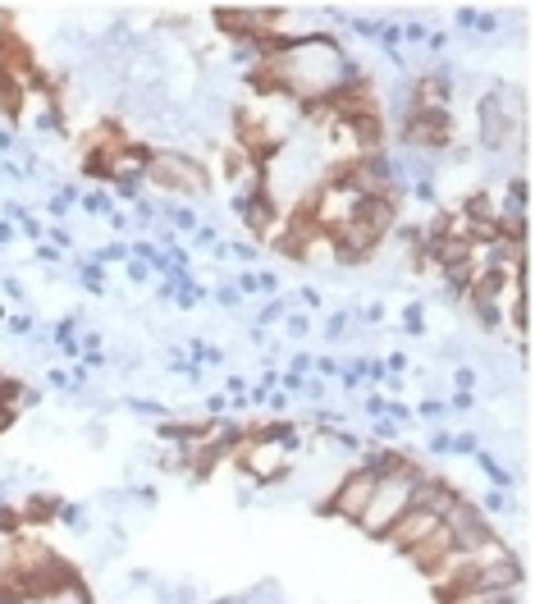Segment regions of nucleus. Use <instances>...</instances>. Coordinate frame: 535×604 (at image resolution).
<instances>
[{
    "mask_svg": "<svg viewBox=\"0 0 535 604\" xmlns=\"http://www.w3.org/2000/svg\"><path fill=\"white\" fill-rule=\"evenodd\" d=\"M270 78V92L284 101H329L339 87L362 83L366 69L357 55H348L329 33H288V46L275 60L261 64Z\"/></svg>",
    "mask_w": 535,
    "mask_h": 604,
    "instance_id": "1",
    "label": "nucleus"
},
{
    "mask_svg": "<svg viewBox=\"0 0 535 604\" xmlns=\"http://www.w3.org/2000/svg\"><path fill=\"white\" fill-rule=\"evenodd\" d=\"M476 138L490 156H527V96L522 87H490L476 101Z\"/></svg>",
    "mask_w": 535,
    "mask_h": 604,
    "instance_id": "2",
    "label": "nucleus"
},
{
    "mask_svg": "<svg viewBox=\"0 0 535 604\" xmlns=\"http://www.w3.org/2000/svg\"><path fill=\"white\" fill-rule=\"evenodd\" d=\"M430 472V467H421L416 458H407L398 472H389V476H380L375 481V494H371V504H366V513L357 518V531L362 535H371V540H384V531L394 527L398 518H403L407 509L416 504V485H421V476Z\"/></svg>",
    "mask_w": 535,
    "mask_h": 604,
    "instance_id": "3",
    "label": "nucleus"
},
{
    "mask_svg": "<svg viewBox=\"0 0 535 604\" xmlns=\"http://www.w3.org/2000/svg\"><path fill=\"white\" fill-rule=\"evenodd\" d=\"M147 183L160 188L165 197H183L188 207H197L211 188H216V174L201 156L179 151V147H155L151 165H147Z\"/></svg>",
    "mask_w": 535,
    "mask_h": 604,
    "instance_id": "4",
    "label": "nucleus"
},
{
    "mask_svg": "<svg viewBox=\"0 0 535 604\" xmlns=\"http://www.w3.org/2000/svg\"><path fill=\"white\" fill-rule=\"evenodd\" d=\"M444 531H449V545H453V554H476V550H485V545H494L499 540V531H494V522L481 513V504L471 499V494H458V499L444 509Z\"/></svg>",
    "mask_w": 535,
    "mask_h": 604,
    "instance_id": "5",
    "label": "nucleus"
},
{
    "mask_svg": "<svg viewBox=\"0 0 535 604\" xmlns=\"http://www.w3.org/2000/svg\"><path fill=\"white\" fill-rule=\"evenodd\" d=\"M233 467H238V472L247 476L257 490H270V485H279V481H288V476H293V458L284 453V444L257 440V435H247V444L233 453Z\"/></svg>",
    "mask_w": 535,
    "mask_h": 604,
    "instance_id": "6",
    "label": "nucleus"
},
{
    "mask_svg": "<svg viewBox=\"0 0 535 604\" xmlns=\"http://www.w3.org/2000/svg\"><path fill=\"white\" fill-rule=\"evenodd\" d=\"M375 481H380L375 472H366V467L353 463L334 485H329L325 499H320V513H325V518L348 522V527H357V518L366 513V504H371V494H375Z\"/></svg>",
    "mask_w": 535,
    "mask_h": 604,
    "instance_id": "7",
    "label": "nucleus"
},
{
    "mask_svg": "<svg viewBox=\"0 0 535 604\" xmlns=\"http://www.w3.org/2000/svg\"><path fill=\"white\" fill-rule=\"evenodd\" d=\"M229 211L242 220V229L257 233V238L275 233L279 220H284V211H279V202L266 192V183H261V188H252V192H233V197H229Z\"/></svg>",
    "mask_w": 535,
    "mask_h": 604,
    "instance_id": "8",
    "label": "nucleus"
},
{
    "mask_svg": "<svg viewBox=\"0 0 535 604\" xmlns=\"http://www.w3.org/2000/svg\"><path fill=\"white\" fill-rule=\"evenodd\" d=\"M435 527H440V513H435L430 504H412V509H407L403 518L384 531V545L394 554H407V550H416V545H421Z\"/></svg>",
    "mask_w": 535,
    "mask_h": 604,
    "instance_id": "9",
    "label": "nucleus"
},
{
    "mask_svg": "<svg viewBox=\"0 0 535 604\" xmlns=\"http://www.w3.org/2000/svg\"><path fill=\"white\" fill-rule=\"evenodd\" d=\"M60 494H51V490H37V494H28L23 504H18V513H23V531L28 527H55V518H60Z\"/></svg>",
    "mask_w": 535,
    "mask_h": 604,
    "instance_id": "10",
    "label": "nucleus"
},
{
    "mask_svg": "<svg viewBox=\"0 0 535 604\" xmlns=\"http://www.w3.org/2000/svg\"><path fill=\"white\" fill-rule=\"evenodd\" d=\"M440 604H527L522 591H481V586H462L440 596Z\"/></svg>",
    "mask_w": 535,
    "mask_h": 604,
    "instance_id": "11",
    "label": "nucleus"
},
{
    "mask_svg": "<svg viewBox=\"0 0 535 604\" xmlns=\"http://www.w3.org/2000/svg\"><path fill=\"white\" fill-rule=\"evenodd\" d=\"M155 211H160L165 229L179 233V238H183V233H197L201 225H206V220L197 216V207H188V202H179V207H174V202H165V207H155Z\"/></svg>",
    "mask_w": 535,
    "mask_h": 604,
    "instance_id": "12",
    "label": "nucleus"
},
{
    "mask_svg": "<svg viewBox=\"0 0 535 604\" xmlns=\"http://www.w3.org/2000/svg\"><path fill=\"white\" fill-rule=\"evenodd\" d=\"M471 463H476V467L485 472V481H490L494 490H512V485H517V476L508 472V463H499V458H494L490 449H481V453L471 458Z\"/></svg>",
    "mask_w": 535,
    "mask_h": 604,
    "instance_id": "13",
    "label": "nucleus"
},
{
    "mask_svg": "<svg viewBox=\"0 0 535 604\" xmlns=\"http://www.w3.org/2000/svg\"><path fill=\"white\" fill-rule=\"evenodd\" d=\"M69 211H78V183H55L51 197H46V216H51V220H64Z\"/></svg>",
    "mask_w": 535,
    "mask_h": 604,
    "instance_id": "14",
    "label": "nucleus"
},
{
    "mask_svg": "<svg viewBox=\"0 0 535 604\" xmlns=\"http://www.w3.org/2000/svg\"><path fill=\"white\" fill-rule=\"evenodd\" d=\"M78 211H83V216H92V220H105V216L114 211L110 188H87V192H78Z\"/></svg>",
    "mask_w": 535,
    "mask_h": 604,
    "instance_id": "15",
    "label": "nucleus"
},
{
    "mask_svg": "<svg viewBox=\"0 0 535 604\" xmlns=\"http://www.w3.org/2000/svg\"><path fill=\"white\" fill-rule=\"evenodd\" d=\"M466 311H471V320L485 330V335H499L503 330V307L499 302H462Z\"/></svg>",
    "mask_w": 535,
    "mask_h": 604,
    "instance_id": "16",
    "label": "nucleus"
},
{
    "mask_svg": "<svg viewBox=\"0 0 535 604\" xmlns=\"http://www.w3.org/2000/svg\"><path fill=\"white\" fill-rule=\"evenodd\" d=\"M78 289H83V294H92V298H105V266H96L92 257L87 261H78Z\"/></svg>",
    "mask_w": 535,
    "mask_h": 604,
    "instance_id": "17",
    "label": "nucleus"
},
{
    "mask_svg": "<svg viewBox=\"0 0 535 604\" xmlns=\"http://www.w3.org/2000/svg\"><path fill=\"white\" fill-rule=\"evenodd\" d=\"M183 353H188L192 366H220V362H225V348H216L211 339H188Z\"/></svg>",
    "mask_w": 535,
    "mask_h": 604,
    "instance_id": "18",
    "label": "nucleus"
},
{
    "mask_svg": "<svg viewBox=\"0 0 535 604\" xmlns=\"http://www.w3.org/2000/svg\"><path fill=\"white\" fill-rule=\"evenodd\" d=\"M348 335H353V311H329V316L320 320V339H325V344H343Z\"/></svg>",
    "mask_w": 535,
    "mask_h": 604,
    "instance_id": "19",
    "label": "nucleus"
},
{
    "mask_svg": "<svg viewBox=\"0 0 535 604\" xmlns=\"http://www.w3.org/2000/svg\"><path fill=\"white\" fill-rule=\"evenodd\" d=\"M129 257H133V252H129V238H110V243H101V248L92 252V261H96V266H105V270H110V266H124Z\"/></svg>",
    "mask_w": 535,
    "mask_h": 604,
    "instance_id": "20",
    "label": "nucleus"
},
{
    "mask_svg": "<svg viewBox=\"0 0 535 604\" xmlns=\"http://www.w3.org/2000/svg\"><path fill=\"white\" fill-rule=\"evenodd\" d=\"M288 311H293V298L288 294H279V298H270L266 307L257 311V320H252V325H261V330H270V325H279V320L288 316Z\"/></svg>",
    "mask_w": 535,
    "mask_h": 604,
    "instance_id": "21",
    "label": "nucleus"
},
{
    "mask_svg": "<svg viewBox=\"0 0 535 604\" xmlns=\"http://www.w3.org/2000/svg\"><path fill=\"white\" fill-rule=\"evenodd\" d=\"M476 504H481V513H485L490 522L499 518V513H512V509H517V499H512V490H494V485L485 490V499H476Z\"/></svg>",
    "mask_w": 535,
    "mask_h": 604,
    "instance_id": "22",
    "label": "nucleus"
},
{
    "mask_svg": "<svg viewBox=\"0 0 535 604\" xmlns=\"http://www.w3.org/2000/svg\"><path fill=\"white\" fill-rule=\"evenodd\" d=\"M225 252H229L233 261H238L242 270H252V266L261 261V248H257V243H247V238H233V243H225Z\"/></svg>",
    "mask_w": 535,
    "mask_h": 604,
    "instance_id": "23",
    "label": "nucleus"
},
{
    "mask_svg": "<svg viewBox=\"0 0 535 604\" xmlns=\"http://www.w3.org/2000/svg\"><path fill=\"white\" fill-rule=\"evenodd\" d=\"M425 302H407L403 307V335H412V339H421L425 335Z\"/></svg>",
    "mask_w": 535,
    "mask_h": 604,
    "instance_id": "24",
    "label": "nucleus"
},
{
    "mask_svg": "<svg viewBox=\"0 0 535 604\" xmlns=\"http://www.w3.org/2000/svg\"><path fill=\"white\" fill-rule=\"evenodd\" d=\"M279 330H284V335H288V339H307V335H311V330H316V320H311V316H307V311H288V316H284V320H279Z\"/></svg>",
    "mask_w": 535,
    "mask_h": 604,
    "instance_id": "25",
    "label": "nucleus"
},
{
    "mask_svg": "<svg viewBox=\"0 0 535 604\" xmlns=\"http://www.w3.org/2000/svg\"><path fill=\"white\" fill-rule=\"evenodd\" d=\"M18 531H23V513H18V504H0V540H14Z\"/></svg>",
    "mask_w": 535,
    "mask_h": 604,
    "instance_id": "26",
    "label": "nucleus"
},
{
    "mask_svg": "<svg viewBox=\"0 0 535 604\" xmlns=\"http://www.w3.org/2000/svg\"><path fill=\"white\" fill-rule=\"evenodd\" d=\"M412 417H421V422H430V426H440L444 417H449V403L444 398H421V403L412 407Z\"/></svg>",
    "mask_w": 535,
    "mask_h": 604,
    "instance_id": "27",
    "label": "nucleus"
},
{
    "mask_svg": "<svg viewBox=\"0 0 535 604\" xmlns=\"http://www.w3.org/2000/svg\"><path fill=\"white\" fill-rule=\"evenodd\" d=\"M449 453L453 458H476V453H481V435H476V431H458V435H453V444H449Z\"/></svg>",
    "mask_w": 535,
    "mask_h": 604,
    "instance_id": "28",
    "label": "nucleus"
},
{
    "mask_svg": "<svg viewBox=\"0 0 535 604\" xmlns=\"http://www.w3.org/2000/svg\"><path fill=\"white\" fill-rule=\"evenodd\" d=\"M129 220H133V229H151V225H160V211H155V202H133V211H129Z\"/></svg>",
    "mask_w": 535,
    "mask_h": 604,
    "instance_id": "29",
    "label": "nucleus"
},
{
    "mask_svg": "<svg viewBox=\"0 0 535 604\" xmlns=\"http://www.w3.org/2000/svg\"><path fill=\"white\" fill-rule=\"evenodd\" d=\"M124 407H129V412H138V417H155V422H165V417H170V407L155 403V398H124Z\"/></svg>",
    "mask_w": 535,
    "mask_h": 604,
    "instance_id": "30",
    "label": "nucleus"
},
{
    "mask_svg": "<svg viewBox=\"0 0 535 604\" xmlns=\"http://www.w3.org/2000/svg\"><path fill=\"white\" fill-rule=\"evenodd\" d=\"M398 435H403V426H394L389 417H375L371 422V444H394Z\"/></svg>",
    "mask_w": 535,
    "mask_h": 604,
    "instance_id": "31",
    "label": "nucleus"
},
{
    "mask_svg": "<svg viewBox=\"0 0 535 604\" xmlns=\"http://www.w3.org/2000/svg\"><path fill=\"white\" fill-rule=\"evenodd\" d=\"M449 444H453V431L435 426V431H430V440H425V453H430V458H449Z\"/></svg>",
    "mask_w": 535,
    "mask_h": 604,
    "instance_id": "32",
    "label": "nucleus"
},
{
    "mask_svg": "<svg viewBox=\"0 0 535 604\" xmlns=\"http://www.w3.org/2000/svg\"><path fill=\"white\" fill-rule=\"evenodd\" d=\"M302 398H307V403H316V407H325V398H329V385H325L320 376H307V380H302Z\"/></svg>",
    "mask_w": 535,
    "mask_h": 604,
    "instance_id": "33",
    "label": "nucleus"
},
{
    "mask_svg": "<svg viewBox=\"0 0 535 604\" xmlns=\"http://www.w3.org/2000/svg\"><path fill=\"white\" fill-rule=\"evenodd\" d=\"M211 302H220L225 311H238L242 307V298H238V289H233V284H211Z\"/></svg>",
    "mask_w": 535,
    "mask_h": 604,
    "instance_id": "34",
    "label": "nucleus"
},
{
    "mask_svg": "<svg viewBox=\"0 0 535 604\" xmlns=\"http://www.w3.org/2000/svg\"><path fill=\"white\" fill-rule=\"evenodd\" d=\"M18 233H23V238H28V243L37 248V243L46 238V225H42V220L33 216V211H23V220H18Z\"/></svg>",
    "mask_w": 535,
    "mask_h": 604,
    "instance_id": "35",
    "label": "nucleus"
},
{
    "mask_svg": "<svg viewBox=\"0 0 535 604\" xmlns=\"http://www.w3.org/2000/svg\"><path fill=\"white\" fill-rule=\"evenodd\" d=\"M124 275H129L133 289H142L151 279V266H147V261H138V257H129V261H124Z\"/></svg>",
    "mask_w": 535,
    "mask_h": 604,
    "instance_id": "36",
    "label": "nucleus"
},
{
    "mask_svg": "<svg viewBox=\"0 0 535 604\" xmlns=\"http://www.w3.org/2000/svg\"><path fill=\"white\" fill-rule=\"evenodd\" d=\"M503 28V18L499 14H490V9H481V14H476V28H471V37H494Z\"/></svg>",
    "mask_w": 535,
    "mask_h": 604,
    "instance_id": "37",
    "label": "nucleus"
},
{
    "mask_svg": "<svg viewBox=\"0 0 535 604\" xmlns=\"http://www.w3.org/2000/svg\"><path fill=\"white\" fill-rule=\"evenodd\" d=\"M233 289H238L242 302L257 298V294H261V289H257V270H238V275H233Z\"/></svg>",
    "mask_w": 535,
    "mask_h": 604,
    "instance_id": "38",
    "label": "nucleus"
},
{
    "mask_svg": "<svg viewBox=\"0 0 535 604\" xmlns=\"http://www.w3.org/2000/svg\"><path fill=\"white\" fill-rule=\"evenodd\" d=\"M311 371H316L320 380H329V376L343 371V362H339V357H329V353H320V357H311Z\"/></svg>",
    "mask_w": 535,
    "mask_h": 604,
    "instance_id": "39",
    "label": "nucleus"
},
{
    "mask_svg": "<svg viewBox=\"0 0 535 604\" xmlns=\"http://www.w3.org/2000/svg\"><path fill=\"white\" fill-rule=\"evenodd\" d=\"M425 37H430V28H425L421 18H407V23H403V42H412V46H425Z\"/></svg>",
    "mask_w": 535,
    "mask_h": 604,
    "instance_id": "40",
    "label": "nucleus"
},
{
    "mask_svg": "<svg viewBox=\"0 0 535 604\" xmlns=\"http://www.w3.org/2000/svg\"><path fill=\"white\" fill-rule=\"evenodd\" d=\"M257 289H261L266 298H279V289H284V279H279L275 270H257Z\"/></svg>",
    "mask_w": 535,
    "mask_h": 604,
    "instance_id": "41",
    "label": "nucleus"
},
{
    "mask_svg": "<svg viewBox=\"0 0 535 604\" xmlns=\"http://www.w3.org/2000/svg\"><path fill=\"white\" fill-rule=\"evenodd\" d=\"M55 353H60L64 362H83V344H78V335H69V339H55Z\"/></svg>",
    "mask_w": 535,
    "mask_h": 604,
    "instance_id": "42",
    "label": "nucleus"
},
{
    "mask_svg": "<svg viewBox=\"0 0 535 604\" xmlns=\"http://www.w3.org/2000/svg\"><path fill=\"white\" fill-rule=\"evenodd\" d=\"M476 14H481L476 5H458V9H453V28H458V33H471V28H476Z\"/></svg>",
    "mask_w": 535,
    "mask_h": 604,
    "instance_id": "43",
    "label": "nucleus"
},
{
    "mask_svg": "<svg viewBox=\"0 0 535 604\" xmlns=\"http://www.w3.org/2000/svg\"><path fill=\"white\" fill-rule=\"evenodd\" d=\"M216 243H220V229L216 225H201L197 233H192V248H197V252H211Z\"/></svg>",
    "mask_w": 535,
    "mask_h": 604,
    "instance_id": "44",
    "label": "nucleus"
},
{
    "mask_svg": "<svg viewBox=\"0 0 535 604\" xmlns=\"http://www.w3.org/2000/svg\"><path fill=\"white\" fill-rule=\"evenodd\" d=\"M407 366H412V357H407V353H403V348H394V353H389V357H384V371H389V376H403V371H407Z\"/></svg>",
    "mask_w": 535,
    "mask_h": 604,
    "instance_id": "45",
    "label": "nucleus"
},
{
    "mask_svg": "<svg viewBox=\"0 0 535 604\" xmlns=\"http://www.w3.org/2000/svg\"><path fill=\"white\" fill-rule=\"evenodd\" d=\"M46 385L60 389V394H74V380H69V371H60V366H51V371H46Z\"/></svg>",
    "mask_w": 535,
    "mask_h": 604,
    "instance_id": "46",
    "label": "nucleus"
},
{
    "mask_svg": "<svg viewBox=\"0 0 535 604\" xmlns=\"http://www.w3.org/2000/svg\"><path fill=\"white\" fill-rule=\"evenodd\" d=\"M476 380H481V376H476V366H458V371H453V385L466 389V394H476Z\"/></svg>",
    "mask_w": 535,
    "mask_h": 604,
    "instance_id": "47",
    "label": "nucleus"
},
{
    "mask_svg": "<svg viewBox=\"0 0 535 604\" xmlns=\"http://www.w3.org/2000/svg\"><path fill=\"white\" fill-rule=\"evenodd\" d=\"M220 394H225V398H238V394H247V376H225V385H220Z\"/></svg>",
    "mask_w": 535,
    "mask_h": 604,
    "instance_id": "48",
    "label": "nucleus"
},
{
    "mask_svg": "<svg viewBox=\"0 0 535 604\" xmlns=\"http://www.w3.org/2000/svg\"><path fill=\"white\" fill-rule=\"evenodd\" d=\"M37 261L42 266H64V252H55L51 243H37Z\"/></svg>",
    "mask_w": 535,
    "mask_h": 604,
    "instance_id": "49",
    "label": "nucleus"
},
{
    "mask_svg": "<svg viewBox=\"0 0 535 604\" xmlns=\"http://www.w3.org/2000/svg\"><path fill=\"white\" fill-rule=\"evenodd\" d=\"M5 325H9V335H33V330H37V320H33V316H23V311H18V316H9Z\"/></svg>",
    "mask_w": 535,
    "mask_h": 604,
    "instance_id": "50",
    "label": "nucleus"
},
{
    "mask_svg": "<svg viewBox=\"0 0 535 604\" xmlns=\"http://www.w3.org/2000/svg\"><path fill=\"white\" fill-rule=\"evenodd\" d=\"M105 225H110L114 233H129V229H133V220H129V211H119V207H114L110 216H105Z\"/></svg>",
    "mask_w": 535,
    "mask_h": 604,
    "instance_id": "51",
    "label": "nucleus"
},
{
    "mask_svg": "<svg viewBox=\"0 0 535 604\" xmlns=\"http://www.w3.org/2000/svg\"><path fill=\"white\" fill-rule=\"evenodd\" d=\"M225 412H229V398L220 394V389H216V394H206V417H225Z\"/></svg>",
    "mask_w": 535,
    "mask_h": 604,
    "instance_id": "52",
    "label": "nucleus"
},
{
    "mask_svg": "<svg viewBox=\"0 0 535 604\" xmlns=\"http://www.w3.org/2000/svg\"><path fill=\"white\" fill-rule=\"evenodd\" d=\"M471 407H476V394H466V389H458L449 398V412H471Z\"/></svg>",
    "mask_w": 535,
    "mask_h": 604,
    "instance_id": "53",
    "label": "nucleus"
},
{
    "mask_svg": "<svg viewBox=\"0 0 535 604\" xmlns=\"http://www.w3.org/2000/svg\"><path fill=\"white\" fill-rule=\"evenodd\" d=\"M0 289H5V298H9V302H28V289L18 284L14 275H5V284H0Z\"/></svg>",
    "mask_w": 535,
    "mask_h": 604,
    "instance_id": "54",
    "label": "nucleus"
},
{
    "mask_svg": "<svg viewBox=\"0 0 535 604\" xmlns=\"http://www.w3.org/2000/svg\"><path fill=\"white\" fill-rule=\"evenodd\" d=\"M298 302L311 307V311H320V289H316V284H302V289H298Z\"/></svg>",
    "mask_w": 535,
    "mask_h": 604,
    "instance_id": "55",
    "label": "nucleus"
},
{
    "mask_svg": "<svg viewBox=\"0 0 535 604\" xmlns=\"http://www.w3.org/2000/svg\"><path fill=\"white\" fill-rule=\"evenodd\" d=\"M288 371H298V376H311V353H293V357H288Z\"/></svg>",
    "mask_w": 535,
    "mask_h": 604,
    "instance_id": "56",
    "label": "nucleus"
},
{
    "mask_svg": "<svg viewBox=\"0 0 535 604\" xmlns=\"http://www.w3.org/2000/svg\"><path fill=\"white\" fill-rule=\"evenodd\" d=\"M14 238H18V225L14 220H0V248H9Z\"/></svg>",
    "mask_w": 535,
    "mask_h": 604,
    "instance_id": "57",
    "label": "nucleus"
},
{
    "mask_svg": "<svg viewBox=\"0 0 535 604\" xmlns=\"http://www.w3.org/2000/svg\"><path fill=\"white\" fill-rule=\"evenodd\" d=\"M266 403H270V407H275V412H279V417H288V394H279V389H275V394H270V398H266Z\"/></svg>",
    "mask_w": 535,
    "mask_h": 604,
    "instance_id": "58",
    "label": "nucleus"
},
{
    "mask_svg": "<svg viewBox=\"0 0 535 604\" xmlns=\"http://www.w3.org/2000/svg\"><path fill=\"white\" fill-rule=\"evenodd\" d=\"M444 46H449V33H430L425 37V51H444Z\"/></svg>",
    "mask_w": 535,
    "mask_h": 604,
    "instance_id": "59",
    "label": "nucleus"
},
{
    "mask_svg": "<svg viewBox=\"0 0 535 604\" xmlns=\"http://www.w3.org/2000/svg\"><path fill=\"white\" fill-rule=\"evenodd\" d=\"M9 147H14V133H9V129H0V151H9Z\"/></svg>",
    "mask_w": 535,
    "mask_h": 604,
    "instance_id": "60",
    "label": "nucleus"
}]
</instances>
